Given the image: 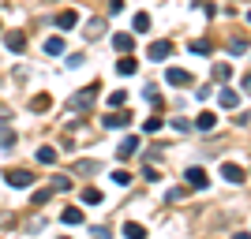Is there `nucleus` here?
I'll return each mask as SVG.
<instances>
[{"mask_svg": "<svg viewBox=\"0 0 251 239\" xmlns=\"http://www.w3.org/2000/svg\"><path fill=\"white\" fill-rule=\"evenodd\" d=\"M214 124H218V116H214V112H199V116H195V127H199V131H214Z\"/></svg>", "mask_w": 251, "mask_h": 239, "instance_id": "nucleus-12", "label": "nucleus"}, {"mask_svg": "<svg viewBox=\"0 0 251 239\" xmlns=\"http://www.w3.org/2000/svg\"><path fill=\"white\" fill-rule=\"evenodd\" d=\"M101 124H105V131H120V127L131 124V116L127 112H113V116H101Z\"/></svg>", "mask_w": 251, "mask_h": 239, "instance_id": "nucleus-6", "label": "nucleus"}, {"mask_svg": "<svg viewBox=\"0 0 251 239\" xmlns=\"http://www.w3.org/2000/svg\"><path fill=\"white\" fill-rule=\"evenodd\" d=\"M124 101H127V94H124V90H113V94H109V105H113V109H120Z\"/></svg>", "mask_w": 251, "mask_h": 239, "instance_id": "nucleus-23", "label": "nucleus"}, {"mask_svg": "<svg viewBox=\"0 0 251 239\" xmlns=\"http://www.w3.org/2000/svg\"><path fill=\"white\" fill-rule=\"evenodd\" d=\"M49 105H52V97H49V94H38V97L30 101V109H34V112H49Z\"/></svg>", "mask_w": 251, "mask_h": 239, "instance_id": "nucleus-17", "label": "nucleus"}, {"mask_svg": "<svg viewBox=\"0 0 251 239\" xmlns=\"http://www.w3.org/2000/svg\"><path fill=\"white\" fill-rule=\"evenodd\" d=\"M221 176L229 179V183H244V168L240 165H221Z\"/></svg>", "mask_w": 251, "mask_h": 239, "instance_id": "nucleus-8", "label": "nucleus"}, {"mask_svg": "<svg viewBox=\"0 0 251 239\" xmlns=\"http://www.w3.org/2000/svg\"><path fill=\"white\" fill-rule=\"evenodd\" d=\"M60 220H64V224H83V209L68 206V209H64V213H60Z\"/></svg>", "mask_w": 251, "mask_h": 239, "instance_id": "nucleus-13", "label": "nucleus"}, {"mask_svg": "<svg viewBox=\"0 0 251 239\" xmlns=\"http://www.w3.org/2000/svg\"><path fill=\"white\" fill-rule=\"evenodd\" d=\"M124 236H127V239H143V236H147V228H143V224H135V220H127V224H124Z\"/></svg>", "mask_w": 251, "mask_h": 239, "instance_id": "nucleus-16", "label": "nucleus"}, {"mask_svg": "<svg viewBox=\"0 0 251 239\" xmlns=\"http://www.w3.org/2000/svg\"><path fill=\"white\" fill-rule=\"evenodd\" d=\"M4 45H8L11 52H23V45H26V38H23V34H15V30H11L8 38H4Z\"/></svg>", "mask_w": 251, "mask_h": 239, "instance_id": "nucleus-14", "label": "nucleus"}, {"mask_svg": "<svg viewBox=\"0 0 251 239\" xmlns=\"http://www.w3.org/2000/svg\"><path fill=\"white\" fill-rule=\"evenodd\" d=\"M4 176H8V187H30L34 183V176L26 172V168H8Z\"/></svg>", "mask_w": 251, "mask_h": 239, "instance_id": "nucleus-3", "label": "nucleus"}, {"mask_svg": "<svg viewBox=\"0 0 251 239\" xmlns=\"http://www.w3.org/2000/svg\"><path fill=\"white\" fill-rule=\"evenodd\" d=\"M147 56H150V60H157V64H161L165 56H173V42H154V45L147 49Z\"/></svg>", "mask_w": 251, "mask_h": 239, "instance_id": "nucleus-7", "label": "nucleus"}, {"mask_svg": "<svg viewBox=\"0 0 251 239\" xmlns=\"http://www.w3.org/2000/svg\"><path fill=\"white\" fill-rule=\"evenodd\" d=\"M113 49L131 52V49H135V38H131V34H116V38H113Z\"/></svg>", "mask_w": 251, "mask_h": 239, "instance_id": "nucleus-11", "label": "nucleus"}, {"mask_svg": "<svg viewBox=\"0 0 251 239\" xmlns=\"http://www.w3.org/2000/svg\"><path fill=\"white\" fill-rule=\"evenodd\" d=\"M184 176H188V187H195V191H206V187H210V176L202 172L199 165H191L188 172H184Z\"/></svg>", "mask_w": 251, "mask_h": 239, "instance_id": "nucleus-2", "label": "nucleus"}, {"mask_svg": "<svg viewBox=\"0 0 251 239\" xmlns=\"http://www.w3.org/2000/svg\"><path fill=\"white\" fill-rule=\"evenodd\" d=\"M244 49H248V42H244V38H236V42H232V45H229V52H236V56H240V52H244Z\"/></svg>", "mask_w": 251, "mask_h": 239, "instance_id": "nucleus-31", "label": "nucleus"}, {"mask_svg": "<svg viewBox=\"0 0 251 239\" xmlns=\"http://www.w3.org/2000/svg\"><path fill=\"white\" fill-rule=\"evenodd\" d=\"M139 146H143V142H139L135 135H127L124 142L116 146V157H120V161H127V157H135V153H139Z\"/></svg>", "mask_w": 251, "mask_h": 239, "instance_id": "nucleus-4", "label": "nucleus"}, {"mask_svg": "<svg viewBox=\"0 0 251 239\" xmlns=\"http://www.w3.org/2000/svg\"><path fill=\"white\" fill-rule=\"evenodd\" d=\"M0 142H4V146H15V135H11L8 127H0Z\"/></svg>", "mask_w": 251, "mask_h": 239, "instance_id": "nucleus-30", "label": "nucleus"}, {"mask_svg": "<svg viewBox=\"0 0 251 239\" xmlns=\"http://www.w3.org/2000/svg\"><path fill=\"white\" fill-rule=\"evenodd\" d=\"M8 220H11V217H8V213H0V224H8Z\"/></svg>", "mask_w": 251, "mask_h": 239, "instance_id": "nucleus-33", "label": "nucleus"}, {"mask_svg": "<svg viewBox=\"0 0 251 239\" xmlns=\"http://www.w3.org/2000/svg\"><path fill=\"white\" fill-rule=\"evenodd\" d=\"M75 172H98V165H94V161H79V165H75Z\"/></svg>", "mask_w": 251, "mask_h": 239, "instance_id": "nucleus-29", "label": "nucleus"}, {"mask_svg": "<svg viewBox=\"0 0 251 239\" xmlns=\"http://www.w3.org/2000/svg\"><path fill=\"white\" fill-rule=\"evenodd\" d=\"M191 52H199V56H206V52H210V42H206V38H199V42H191Z\"/></svg>", "mask_w": 251, "mask_h": 239, "instance_id": "nucleus-24", "label": "nucleus"}, {"mask_svg": "<svg viewBox=\"0 0 251 239\" xmlns=\"http://www.w3.org/2000/svg\"><path fill=\"white\" fill-rule=\"evenodd\" d=\"M131 26H135V34H147V30H150V15H147V11H139Z\"/></svg>", "mask_w": 251, "mask_h": 239, "instance_id": "nucleus-20", "label": "nucleus"}, {"mask_svg": "<svg viewBox=\"0 0 251 239\" xmlns=\"http://www.w3.org/2000/svg\"><path fill=\"white\" fill-rule=\"evenodd\" d=\"M165 83L169 86H191V75L184 67H165Z\"/></svg>", "mask_w": 251, "mask_h": 239, "instance_id": "nucleus-5", "label": "nucleus"}, {"mask_svg": "<svg viewBox=\"0 0 251 239\" xmlns=\"http://www.w3.org/2000/svg\"><path fill=\"white\" fill-rule=\"evenodd\" d=\"M101 26H105V22H101V19H94L90 26H86V38H98V34H101Z\"/></svg>", "mask_w": 251, "mask_h": 239, "instance_id": "nucleus-28", "label": "nucleus"}, {"mask_svg": "<svg viewBox=\"0 0 251 239\" xmlns=\"http://www.w3.org/2000/svg\"><path fill=\"white\" fill-rule=\"evenodd\" d=\"M240 86H244V94H251V75H244V79H240Z\"/></svg>", "mask_w": 251, "mask_h": 239, "instance_id": "nucleus-32", "label": "nucleus"}, {"mask_svg": "<svg viewBox=\"0 0 251 239\" xmlns=\"http://www.w3.org/2000/svg\"><path fill=\"white\" fill-rule=\"evenodd\" d=\"M75 22H79V11H60V15H56V26H60V30H72Z\"/></svg>", "mask_w": 251, "mask_h": 239, "instance_id": "nucleus-10", "label": "nucleus"}, {"mask_svg": "<svg viewBox=\"0 0 251 239\" xmlns=\"http://www.w3.org/2000/svg\"><path fill=\"white\" fill-rule=\"evenodd\" d=\"M45 52H49V56H60L64 52V38H45Z\"/></svg>", "mask_w": 251, "mask_h": 239, "instance_id": "nucleus-18", "label": "nucleus"}, {"mask_svg": "<svg viewBox=\"0 0 251 239\" xmlns=\"http://www.w3.org/2000/svg\"><path fill=\"white\" fill-rule=\"evenodd\" d=\"M116 71H120V75H135V71H139V60H131V56H124V60L116 64Z\"/></svg>", "mask_w": 251, "mask_h": 239, "instance_id": "nucleus-15", "label": "nucleus"}, {"mask_svg": "<svg viewBox=\"0 0 251 239\" xmlns=\"http://www.w3.org/2000/svg\"><path fill=\"white\" fill-rule=\"evenodd\" d=\"M49 195H52L49 187H45V191H34V206H45V202H49Z\"/></svg>", "mask_w": 251, "mask_h": 239, "instance_id": "nucleus-27", "label": "nucleus"}, {"mask_svg": "<svg viewBox=\"0 0 251 239\" xmlns=\"http://www.w3.org/2000/svg\"><path fill=\"white\" fill-rule=\"evenodd\" d=\"M83 202H86V206H98V202H101V191L86 187V191H83Z\"/></svg>", "mask_w": 251, "mask_h": 239, "instance_id": "nucleus-22", "label": "nucleus"}, {"mask_svg": "<svg viewBox=\"0 0 251 239\" xmlns=\"http://www.w3.org/2000/svg\"><path fill=\"white\" fill-rule=\"evenodd\" d=\"M143 131H150V135H154V131H161V116H150L147 124H143Z\"/></svg>", "mask_w": 251, "mask_h": 239, "instance_id": "nucleus-26", "label": "nucleus"}, {"mask_svg": "<svg viewBox=\"0 0 251 239\" xmlns=\"http://www.w3.org/2000/svg\"><path fill=\"white\" fill-rule=\"evenodd\" d=\"M214 79H218V83H229V79H232V67H229V64H214Z\"/></svg>", "mask_w": 251, "mask_h": 239, "instance_id": "nucleus-19", "label": "nucleus"}, {"mask_svg": "<svg viewBox=\"0 0 251 239\" xmlns=\"http://www.w3.org/2000/svg\"><path fill=\"white\" fill-rule=\"evenodd\" d=\"M113 179L120 183V187H127V183H131V172H124V168H116V172H113Z\"/></svg>", "mask_w": 251, "mask_h": 239, "instance_id": "nucleus-25", "label": "nucleus"}, {"mask_svg": "<svg viewBox=\"0 0 251 239\" xmlns=\"http://www.w3.org/2000/svg\"><path fill=\"white\" fill-rule=\"evenodd\" d=\"M94 101H98V83H90V86H83V90L68 101V109H72V112H86Z\"/></svg>", "mask_w": 251, "mask_h": 239, "instance_id": "nucleus-1", "label": "nucleus"}, {"mask_svg": "<svg viewBox=\"0 0 251 239\" xmlns=\"http://www.w3.org/2000/svg\"><path fill=\"white\" fill-rule=\"evenodd\" d=\"M218 105H221V109H236V105H240V94H236V90H221Z\"/></svg>", "mask_w": 251, "mask_h": 239, "instance_id": "nucleus-9", "label": "nucleus"}, {"mask_svg": "<svg viewBox=\"0 0 251 239\" xmlns=\"http://www.w3.org/2000/svg\"><path fill=\"white\" fill-rule=\"evenodd\" d=\"M248 22H251V11H248Z\"/></svg>", "mask_w": 251, "mask_h": 239, "instance_id": "nucleus-34", "label": "nucleus"}, {"mask_svg": "<svg viewBox=\"0 0 251 239\" xmlns=\"http://www.w3.org/2000/svg\"><path fill=\"white\" fill-rule=\"evenodd\" d=\"M38 161H42V165H52V161H56V150H52V146H42V150H38Z\"/></svg>", "mask_w": 251, "mask_h": 239, "instance_id": "nucleus-21", "label": "nucleus"}]
</instances>
